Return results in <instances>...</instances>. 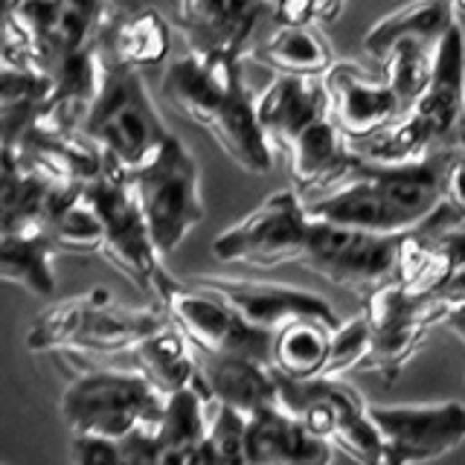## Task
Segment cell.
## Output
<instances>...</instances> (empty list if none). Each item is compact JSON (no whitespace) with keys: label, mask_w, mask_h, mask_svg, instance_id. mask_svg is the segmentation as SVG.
<instances>
[{"label":"cell","mask_w":465,"mask_h":465,"mask_svg":"<svg viewBox=\"0 0 465 465\" xmlns=\"http://www.w3.org/2000/svg\"><path fill=\"white\" fill-rule=\"evenodd\" d=\"M253 58L280 76H326L338 64L331 44L314 26H280L256 44Z\"/></svg>","instance_id":"obj_27"},{"label":"cell","mask_w":465,"mask_h":465,"mask_svg":"<svg viewBox=\"0 0 465 465\" xmlns=\"http://www.w3.org/2000/svg\"><path fill=\"white\" fill-rule=\"evenodd\" d=\"M370 320L363 317V312L349 323H341V329L331 334V352L320 378H341L349 370H361L363 358L370 352Z\"/></svg>","instance_id":"obj_34"},{"label":"cell","mask_w":465,"mask_h":465,"mask_svg":"<svg viewBox=\"0 0 465 465\" xmlns=\"http://www.w3.org/2000/svg\"><path fill=\"white\" fill-rule=\"evenodd\" d=\"M440 300L448 305V309H465V265L454 271L448 285L440 291Z\"/></svg>","instance_id":"obj_38"},{"label":"cell","mask_w":465,"mask_h":465,"mask_svg":"<svg viewBox=\"0 0 465 465\" xmlns=\"http://www.w3.org/2000/svg\"><path fill=\"white\" fill-rule=\"evenodd\" d=\"M445 201L465 218V149L457 154L454 166H450L448 189H445Z\"/></svg>","instance_id":"obj_37"},{"label":"cell","mask_w":465,"mask_h":465,"mask_svg":"<svg viewBox=\"0 0 465 465\" xmlns=\"http://www.w3.org/2000/svg\"><path fill=\"white\" fill-rule=\"evenodd\" d=\"M131 358H134V370H140L149 378L166 399L178 396L183 390H198L203 392V399H207V387H203L195 346L172 323L166 329L154 331L152 338H145L134 352H131Z\"/></svg>","instance_id":"obj_23"},{"label":"cell","mask_w":465,"mask_h":465,"mask_svg":"<svg viewBox=\"0 0 465 465\" xmlns=\"http://www.w3.org/2000/svg\"><path fill=\"white\" fill-rule=\"evenodd\" d=\"M450 4H454V6H457L460 12H465V0H450Z\"/></svg>","instance_id":"obj_41"},{"label":"cell","mask_w":465,"mask_h":465,"mask_svg":"<svg viewBox=\"0 0 465 465\" xmlns=\"http://www.w3.org/2000/svg\"><path fill=\"white\" fill-rule=\"evenodd\" d=\"M166 326L169 317L160 305H120L111 288L96 285L38 314L26 331V349L99 358L131 355L145 338Z\"/></svg>","instance_id":"obj_4"},{"label":"cell","mask_w":465,"mask_h":465,"mask_svg":"<svg viewBox=\"0 0 465 465\" xmlns=\"http://www.w3.org/2000/svg\"><path fill=\"white\" fill-rule=\"evenodd\" d=\"M172 50V29L157 9H131L108 18L99 35V53L125 67H157Z\"/></svg>","instance_id":"obj_22"},{"label":"cell","mask_w":465,"mask_h":465,"mask_svg":"<svg viewBox=\"0 0 465 465\" xmlns=\"http://www.w3.org/2000/svg\"><path fill=\"white\" fill-rule=\"evenodd\" d=\"M401 242L404 232L381 236V232L314 222L300 265L367 300L378 288L396 282Z\"/></svg>","instance_id":"obj_10"},{"label":"cell","mask_w":465,"mask_h":465,"mask_svg":"<svg viewBox=\"0 0 465 465\" xmlns=\"http://www.w3.org/2000/svg\"><path fill=\"white\" fill-rule=\"evenodd\" d=\"M9 152L18 154V160L26 169L38 172L41 178H47L58 186H87L96 178H102L108 169L102 152L82 131L79 134H64V131H50L35 125Z\"/></svg>","instance_id":"obj_18"},{"label":"cell","mask_w":465,"mask_h":465,"mask_svg":"<svg viewBox=\"0 0 465 465\" xmlns=\"http://www.w3.org/2000/svg\"><path fill=\"white\" fill-rule=\"evenodd\" d=\"M55 253L62 251L44 227L0 232V276L12 285H21L33 297L50 300L55 294Z\"/></svg>","instance_id":"obj_25"},{"label":"cell","mask_w":465,"mask_h":465,"mask_svg":"<svg viewBox=\"0 0 465 465\" xmlns=\"http://www.w3.org/2000/svg\"><path fill=\"white\" fill-rule=\"evenodd\" d=\"M44 230L62 253H102L105 230L91 201L84 198V186H55L50 198Z\"/></svg>","instance_id":"obj_29"},{"label":"cell","mask_w":465,"mask_h":465,"mask_svg":"<svg viewBox=\"0 0 465 465\" xmlns=\"http://www.w3.org/2000/svg\"><path fill=\"white\" fill-rule=\"evenodd\" d=\"M53 99V79L33 67L4 64L0 73V131L4 149L18 145L29 128H35Z\"/></svg>","instance_id":"obj_26"},{"label":"cell","mask_w":465,"mask_h":465,"mask_svg":"<svg viewBox=\"0 0 465 465\" xmlns=\"http://www.w3.org/2000/svg\"><path fill=\"white\" fill-rule=\"evenodd\" d=\"M280 381V399L314 436L331 448H341L358 465H381L384 442L378 433L370 404L361 392L341 378H314V381Z\"/></svg>","instance_id":"obj_8"},{"label":"cell","mask_w":465,"mask_h":465,"mask_svg":"<svg viewBox=\"0 0 465 465\" xmlns=\"http://www.w3.org/2000/svg\"><path fill=\"white\" fill-rule=\"evenodd\" d=\"M73 465H154L152 433H134L128 440H99V436H70Z\"/></svg>","instance_id":"obj_33"},{"label":"cell","mask_w":465,"mask_h":465,"mask_svg":"<svg viewBox=\"0 0 465 465\" xmlns=\"http://www.w3.org/2000/svg\"><path fill=\"white\" fill-rule=\"evenodd\" d=\"M82 134L102 152L111 169L131 174L152 163L172 131L160 116L140 70L102 55V84Z\"/></svg>","instance_id":"obj_5"},{"label":"cell","mask_w":465,"mask_h":465,"mask_svg":"<svg viewBox=\"0 0 465 465\" xmlns=\"http://www.w3.org/2000/svg\"><path fill=\"white\" fill-rule=\"evenodd\" d=\"M341 9H343V0H314V12L320 24H331L341 15Z\"/></svg>","instance_id":"obj_39"},{"label":"cell","mask_w":465,"mask_h":465,"mask_svg":"<svg viewBox=\"0 0 465 465\" xmlns=\"http://www.w3.org/2000/svg\"><path fill=\"white\" fill-rule=\"evenodd\" d=\"M111 15H114V9L108 0H64V18H62V29H58L53 67L62 64L70 55H79L84 50H96L99 35H102V29H105Z\"/></svg>","instance_id":"obj_32"},{"label":"cell","mask_w":465,"mask_h":465,"mask_svg":"<svg viewBox=\"0 0 465 465\" xmlns=\"http://www.w3.org/2000/svg\"><path fill=\"white\" fill-rule=\"evenodd\" d=\"M465 128V35L460 24L436 50L428 91L399 123L378 131L370 140L352 143L358 157L381 166L416 163L436 152L462 149Z\"/></svg>","instance_id":"obj_3"},{"label":"cell","mask_w":465,"mask_h":465,"mask_svg":"<svg viewBox=\"0 0 465 465\" xmlns=\"http://www.w3.org/2000/svg\"><path fill=\"white\" fill-rule=\"evenodd\" d=\"M457 26V6L450 0H411L407 6L390 12L387 18L378 21L367 35L363 47L384 64L390 47L401 38L425 41L428 47H440L445 35Z\"/></svg>","instance_id":"obj_24"},{"label":"cell","mask_w":465,"mask_h":465,"mask_svg":"<svg viewBox=\"0 0 465 465\" xmlns=\"http://www.w3.org/2000/svg\"><path fill=\"white\" fill-rule=\"evenodd\" d=\"M247 465H331L334 448L314 436L285 407L247 419Z\"/></svg>","instance_id":"obj_21"},{"label":"cell","mask_w":465,"mask_h":465,"mask_svg":"<svg viewBox=\"0 0 465 465\" xmlns=\"http://www.w3.org/2000/svg\"><path fill=\"white\" fill-rule=\"evenodd\" d=\"M384 442L381 465H425L465 442V404H370Z\"/></svg>","instance_id":"obj_14"},{"label":"cell","mask_w":465,"mask_h":465,"mask_svg":"<svg viewBox=\"0 0 465 465\" xmlns=\"http://www.w3.org/2000/svg\"><path fill=\"white\" fill-rule=\"evenodd\" d=\"M189 4H195V0H181V6H189Z\"/></svg>","instance_id":"obj_42"},{"label":"cell","mask_w":465,"mask_h":465,"mask_svg":"<svg viewBox=\"0 0 465 465\" xmlns=\"http://www.w3.org/2000/svg\"><path fill=\"white\" fill-rule=\"evenodd\" d=\"M436 50L440 47H428L425 41L416 38H401L390 47L384 58V79L390 82L392 91L399 94L404 114L411 111L419 96L428 91L430 76H433V64H436Z\"/></svg>","instance_id":"obj_31"},{"label":"cell","mask_w":465,"mask_h":465,"mask_svg":"<svg viewBox=\"0 0 465 465\" xmlns=\"http://www.w3.org/2000/svg\"><path fill=\"white\" fill-rule=\"evenodd\" d=\"M331 329L320 320H297L273 334L271 367L288 381H314L323 375L331 352Z\"/></svg>","instance_id":"obj_30"},{"label":"cell","mask_w":465,"mask_h":465,"mask_svg":"<svg viewBox=\"0 0 465 465\" xmlns=\"http://www.w3.org/2000/svg\"><path fill=\"white\" fill-rule=\"evenodd\" d=\"M276 21V0H195L181 6L178 29L189 53L247 58L256 50V33Z\"/></svg>","instance_id":"obj_16"},{"label":"cell","mask_w":465,"mask_h":465,"mask_svg":"<svg viewBox=\"0 0 465 465\" xmlns=\"http://www.w3.org/2000/svg\"><path fill=\"white\" fill-rule=\"evenodd\" d=\"M247 416L215 404L210 421V448L218 465H247Z\"/></svg>","instance_id":"obj_35"},{"label":"cell","mask_w":465,"mask_h":465,"mask_svg":"<svg viewBox=\"0 0 465 465\" xmlns=\"http://www.w3.org/2000/svg\"><path fill=\"white\" fill-rule=\"evenodd\" d=\"M280 26H312L317 21L314 0H276Z\"/></svg>","instance_id":"obj_36"},{"label":"cell","mask_w":465,"mask_h":465,"mask_svg":"<svg viewBox=\"0 0 465 465\" xmlns=\"http://www.w3.org/2000/svg\"><path fill=\"white\" fill-rule=\"evenodd\" d=\"M462 149H465V128H462Z\"/></svg>","instance_id":"obj_43"},{"label":"cell","mask_w":465,"mask_h":465,"mask_svg":"<svg viewBox=\"0 0 465 465\" xmlns=\"http://www.w3.org/2000/svg\"><path fill=\"white\" fill-rule=\"evenodd\" d=\"M201 375L207 387V399L218 407H230L242 416H256L271 407H280V381L268 363H259L251 358H232V355H203Z\"/></svg>","instance_id":"obj_20"},{"label":"cell","mask_w":465,"mask_h":465,"mask_svg":"<svg viewBox=\"0 0 465 465\" xmlns=\"http://www.w3.org/2000/svg\"><path fill=\"white\" fill-rule=\"evenodd\" d=\"M314 218L305 210V201L294 189L271 193L242 222L222 230L213 242L218 262H242L251 268H276L300 262L312 236Z\"/></svg>","instance_id":"obj_11"},{"label":"cell","mask_w":465,"mask_h":465,"mask_svg":"<svg viewBox=\"0 0 465 465\" xmlns=\"http://www.w3.org/2000/svg\"><path fill=\"white\" fill-rule=\"evenodd\" d=\"M128 181L143 207L145 222H149L160 256L174 253L207 213L201 198L198 160L172 134L152 163L131 172Z\"/></svg>","instance_id":"obj_7"},{"label":"cell","mask_w":465,"mask_h":465,"mask_svg":"<svg viewBox=\"0 0 465 465\" xmlns=\"http://www.w3.org/2000/svg\"><path fill=\"white\" fill-rule=\"evenodd\" d=\"M169 399L140 370L87 367L62 392V419L70 436H99L123 442L154 433Z\"/></svg>","instance_id":"obj_6"},{"label":"cell","mask_w":465,"mask_h":465,"mask_svg":"<svg viewBox=\"0 0 465 465\" xmlns=\"http://www.w3.org/2000/svg\"><path fill=\"white\" fill-rule=\"evenodd\" d=\"M53 181L26 169L18 154L4 149V181H0V232L38 230L44 227L50 198L55 193Z\"/></svg>","instance_id":"obj_28"},{"label":"cell","mask_w":465,"mask_h":465,"mask_svg":"<svg viewBox=\"0 0 465 465\" xmlns=\"http://www.w3.org/2000/svg\"><path fill=\"white\" fill-rule=\"evenodd\" d=\"M331 114V99L323 76H276L256 96V116L271 145H285L302 128Z\"/></svg>","instance_id":"obj_19"},{"label":"cell","mask_w":465,"mask_h":465,"mask_svg":"<svg viewBox=\"0 0 465 465\" xmlns=\"http://www.w3.org/2000/svg\"><path fill=\"white\" fill-rule=\"evenodd\" d=\"M84 198L91 201L102 230H105L102 256L108 259V265H114L137 288L154 294L157 276L163 273V265H160L163 256L152 239L149 222H145L140 201L131 189L128 174L108 166L102 178L84 186Z\"/></svg>","instance_id":"obj_13"},{"label":"cell","mask_w":465,"mask_h":465,"mask_svg":"<svg viewBox=\"0 0 465 465\" xmlns=\"http://www.w3.org/2000/svg\"><path fill=\"white\" fill-rule=\"evenodd\" d=\"M450 314L440 297H413L399 282L378 288L363 300V317L370 320V352L361 370L375 372L392 384L413 355L428 341L430 329L442 326Z\"/></svg>","instance_id":"obj_12"},{"label":"cell","mask_w":465,"mask_h":465,"mask_svg":"<svg viewBox=\"0 0 465 465\" xmlns=\"http://www.w3.org/2000/svg\"><path fill=\"white\" fill-rule=\"evenodd\" d=\"M323 79L331 99V116L349 143L370 140L404 116L401 99L384 79V73L375 79L355 62H338Z\"/></svg>","instance_id":"obj_17"},{"label":"cell","mask_w":465,"mask_h":465,"mask_svg":"<svg viewBox=\"0 0 465 465\" xmlns=\"http://www.w3.org/2000/svg\"><path fill=\"white\" fill-rule=\"evenodd\" d=\"M163 99L207 128L230 160L251 172L268 174L273 169V145L256 116V94L244 79V58L183 53L163 73Z\"/></svg>","instance_id":"obj_2"},{"label":"cell","mask_w":465,"mask_h":465,"mask_svg":"<svg viewBox=\"0 0 465 465\" xmlns=\"http://www.w3.org/2000/svg\"><path fill=\"white\" fill-rule=\"evenodd\" d=\"M186 282L210 291V294L224 300L230 309L239 317H244L251 326L265 329L271 334L285 329L288 323H297V320H320V323H326L331 329H341L343 323V320L334 314L329 300L312 294V291L294 288V285L230 280V276H210V273L186 276Z\"/></svg>","instance_id":"obj_15"},{"label":"cell","mask_w":465,"mask_h":465,"mask_svg":"<svg viewBox=\"0 0 465 465\" xmlns=\"http://www.w3.org/2000/svg\"><path fill=\"white\" fill-rule=\"evenodd\" d=\"M442 326H448L450 331L457 334V338L465 343V309H450V314L445 317V323Z\"/></svg>","instance_id":"obj_40"},{"label":"cell","mask_w":465,"mask_h":465,"mask_svg":"<svg viewBox=\"0 0 465 465\" xmlns=\"http://www.w3.org/2000/svg\"><path fill=\"white\" fill-rule=\"evenodd\" d=\"M154 294L169 323L203 355H232L251 358L271 367L273 334L256 329L230 309L224 300L193 282L178 280L166 268L157 276Z\"/></svg>","instance_id":"obj_9"},{"label":"cell","mask_w":465,"mask_h":465,"mask_svg":"<svg viewBox=\"0 0 465 465\" xmlns=\"http://www.w3.org/2000/svg\"><path fill=\"white\" fill-rule=\"evenodd\" d=\"M460 152L462 149L436 152L401 166H381L361 157V163L341 183L305 201V210L314 222L381 232V236L411 232L440 210L450 166Z\"/></svg>","instance_id":"obj_1"}]
</instances>
